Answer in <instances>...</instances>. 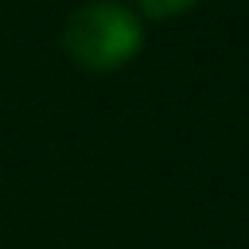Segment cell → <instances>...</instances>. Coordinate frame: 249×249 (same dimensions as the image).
<instances>
[{"instance_id": "cell-1", "label": "cell", "mask_w": 249, "mask_h": 249, "mask_svg": "<svg viewBox=\"0 0 249 249\" xmlns=\"http://www.w3.org/2000/svg\"><path fill=\"white\" fill-rule=\"evenodd\" d=\"M62 47L78 66L117 70L144 47V27L117 0H86L70 12L62 27Z\"/></svg>"}, {"instance_id": "cell-2", "label": "cell", "mask_w": 249, "mask_h": 249, "mask_svg": "<svg viewBox=\"0 0 249 249\" xmlns=\"http://www.w3.org/2000/svg\"><path fill=\"white\" fill-rule=\"evenodd\" d=\"M148 12H156V16H171V12H183V8H191L195 0H140Z\"/></svg>"}]
</instances>
